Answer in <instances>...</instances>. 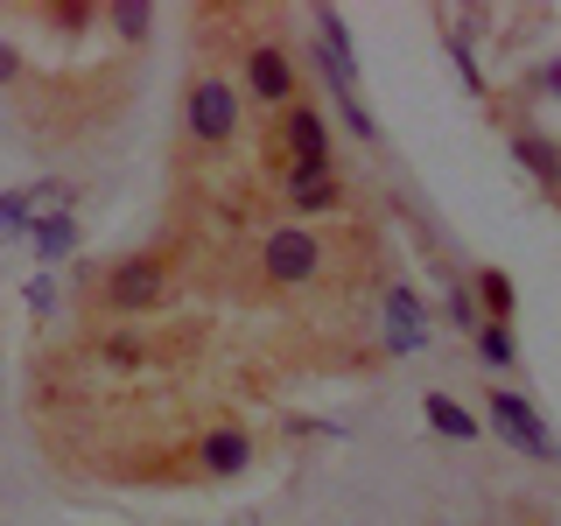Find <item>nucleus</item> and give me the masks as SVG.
I'll list each match as a JSON object with an SVG mask.
<instances>
[{"mask_svg": "<svg viewBox=\"0 0 561 526\" xmlns=\"http://www.w3.org/2000/svg\"><path fill=\"white\" fill-rule=\"evenodd\" d=\"M78 281H92L99 316H148L175 295V253L169 245H140V253H119L113 267H78Z\"/></svg>", "mask_w": 561, "mask_h": 526, "instance_id": "1", "label": "nucleus"}, {"mask_svg": "<svg viewBox=\"0 0 561 526\" xmlns=\"http://www.w3.org/2000/svg\"><path fill=\"white\" fill-rule=\"evenodd\" d=\"M274 155H280V190L295 183H323V175H344L337 169V134L323 119V99H288L274 113Z\"/></svg>", "mask_w": 561, "mask_h": 526, "instance_id": "2", "label": "nucleus"}, {"mask_svg": "<svg viewBox=\"0 0 561 526\" xmlns=\"http://www.w3.org/2000/svg\"><path fill=\"white\" fill-rule=\"evenodd\" d=\"M316 64H323L330 92H337V119L351 127V140L379 148V127H373V99H365V78H358V49H351V22L337 8H316Z\"/></svg>", "mask_w": 561, "mask_h": 526, "instance_id": "3", "label": "nucleus"}, {"mask_svg": "<svg viewBox=\"0 0 561 526\" xmlns=\"http://www.w3.org/2000/svg\"><path fill=\"white\" fill-rule=\"evenodd\" d=\"M245 127V99H239V78H225L218 64H204L197 78L183 84V134H190V148H204V155H225L239 140Z\"/></svg>", "mask_w": 561, "mask_h": 526, "instance_id": "4", "label": "nucleus"}, {"mask_svg": "<svg viewBox=\"0 0 561 526\" xmlns=\"http://www.w3.org/2000/svg\"><path fill=\"white\" fill-rule=\"evenodd\" d=\"M239 99L260 113H280L288 99H302V70H295V49L280 35H253L239 49Z\"/></svg>", "mask_w": 561, "mask_h": 526, "instance_id": "5", "label": "nucleus"}, {"mask_svg": "<svg viewBox=\"0 0 561 526\" xmlns=\"http://www.w3.org/2000/svg\"><path fill=\"white\" fill-rule=\"evenodd\" d=\"M260 274H267V288L295 295V288H316V281L330 274V245L309 232V225H274L267 239H260Z\"/></svg>", "mask_w": 561, "mask_h": 526, "instance_id": "6", "label": "nucleus"}, {"mask_svg": "<svg viewBox=\"0 0 561 526\" xmlns=\"http://www.w3.org/2000/svg\"><path fill=\"white\" fill-rule=\"evenodd\" d=\"M484 421H491V428H499L519 456H534V464H561L554 428L540 421V408L519 393V386H505V379H499V386H484Z\"/></svg>", "mask_w": 561, "mask_h": 526, "instance_id": "7", "label": "nucleus"}, {"mask_svg": "<svg viewBox=\"0 0 561 526\" xmlns=\"http://www.w3.org/2000/svg\"><path fill=\"white\" fill-rule=\"evenodd\" d=\"M253 456H260V443H253L245 428H204V435H197V464H190V478L232 484V478H245V470H253Z\"/></svg>", "mask_w": 561, "mask_h": 526, "instance_id": "8", "label": "nucleus"}, {"mask_svg": "<svg viewBox=\"0 0 561 526\" xmlns=\"http://www.w3.org/2000/svg\"><path fill=\"white\" fill-rule=\"evenodd\" d=\"M386 351H393V358L428 351V309H421V295L408 288V281H393V288H386Z\"/></svg>", "mask_w": 561, "mask_h": 526, "instance_id": "9", "label": "nucleus"}, {"mask_svg": "<svg viewBox=\"0 0 561 526\" xmlns=\"http://www.w3.org/2000/svg\"><path fill=\"white\" fill-rule=\"evenodd\" d=\"M505 140H513L519 169H526V175H534V183L561 204V140H554V134H540L534 119H513V127H505Z\"/></svg>", "mask_w": 561, "mask_h": 526, "instance_id": "10", "label": "nucleus"}, {"mask_svg": "<svg viewBox=\"0 0 561 526\" xmlns=\"http://www.w3.org/2000/svg\"><path fill=\"white\" fill-rule=\"evenodd\" d=\"M28 245H35V260H43V274H57L64 260H78V245H84V218H78V210H64V218H35Z\"/></svg>", "mask_w": 561, "mask_h": 526, "instance_id": "11", "label": "nucleus"}, {"mask_svg": "<svg viewBox=\"0 0 561 526\" xmlns=\"http://www.w3.org/2000/svg\"><path fill=\"white\" fill-rule=\"evenodd\" d=\"M421 421H428L443 443H484V421L470 414L463 400H449L443 386H428V393H421Z\"/></svg>", "mask_w": 561, "mask_h": 526, "instance_id": "12", "label": "nucleus"}, {"mask_svg": "<svg viewBox=\"0 0 561 526\" xmlns=\"http://www.w3.org/2000/svg\"><path fill=\"white\" fill-rule=\"evenodd\" d=\"M470 295H478L484 323H513V316H519V288H513L505 267H470Z\"/></svg>", "mask_w": 561, "mask_h": 526, "instance_id": "13", "label": "nucleus"}, {"mask_svg": "<svg viewBox=\"0 0 561 526\" xmlns=\"http://www.w3.org/2000/svg\"><path fill=\"white\" fill-rule=\"evenodd\" d=\"M280 204H288L295 218H330V210H344V204H351V183H344V175H323V183H295V190H280Z\"/></svg>", "mask_w": 561, "mask_h": 526, "instance_id": "14", "label": "nucleus"}, {"mask_svg": "<svg viewBox=\"0 0 561 526\" xmlns=\"http://www.w3.org/2000/svg\"><path fill=\"white\" fill-rule=\"evenodd\" d=\"M478 358L491 365L499 379H519V338H513V323H478Z\"/></svg>", "mask_w": 561, "mask_h": 526, "instance_id": "15", "label": "nucleus"}, {"mask_svg": "<svg viewBox=\"0 0 561 526\" xmlns=\"http://www.w3.org/2000/svg\"><path fill=\"white\" fill-rule=\"evenodd\" d=\"M28 190V218H64V210H78V183L70 175H35Z\"/></svg>", "mask_w": 561, "mask_h": 526, "instance_id": "16", "label": "nucleus"}, {"mask_svg": "<svg viewBox=\"0 0 561 526\" xmlns=\"http://www.w3.org/2000/svg\"><path fill=\"white\" fill-rule=\"evenodd\" d=\"M443 309H449V323L463 330V338H478L484 309H478V295H470V274H443Z\"/></svg>", "mask_w": 561, "mask_h": 526, "instance_id": "17", "label": "nucleus"}, {"mask_svg": "<svg viewBox=\"0 0 561 526\" xmlns=\"http://www.w3.org/2000/svg\"><path fill=\"white\" fill-rule=\"evenodd\" d=\"M99 22L113 28V35H127L134 49H148V35H154V8H140V0H119V8H105Z\"/></svg>", "mask_w": 561, "mask_h": 526, "instance_id": "18", "label": "nucleus"}, {"mask_svg": "<svg viewBox=\"0 0 561 526\" xmlns=\"http://www.w3.org/2000/svg\"><path fill=\"white\" fill-rule=\"evenodd\" d=\"M35 232L28 218V190H0V245H22Z\"/></svg>", "mask_w": 561, "mask_h": 526, "instance_id": "19", "label": "nucleus"}, {"mask_svg": "<svg viewBox=\"0 0 561 526\" xmlns=\"http://www.w3.org/2000/svg\"><path fill=\"white\" fill-rule=\"evenodd\" d=\"M449 64H456V78H463V92H470V99H484V92H491L484 70H478V49H470V35H463V28H449Z\"/></svg>", "mask_w": 561, "mask_h": 526, "instance_id": "20", "label": "nucleus"}, {"mask_svg": "<svg viewBox=\"0 0 561 526\" xmlns=\"http://www.w3.org/2000/svg\"><path fill=\"white\" fill-rule=\"evenodd\" d=\"M140 351H148L140 330H105V338H99V358L105 365H140Z\"/></svg>", "mask_w": 561, "mask_h": 526, "instance_id": "21", "label": "nucleus"}, {"mask_svg": "<svg viewBox=\"0 0 561 526\" xmlns=\"http://www.w3.org/2000/svg\"><path fill=\"white\" fill-rule=\"evenodd\" d=\"M526 99H548V105H561V49H554V57H540L534 70H526Z\"/></svg>", "mask_w": 561, "mask_h": 526, "instance_id": "22", "label": "nucleus"}, {"mask_svg": "<svg viewBox=\"0 0 561 526\" xmlns=\"http://www.w3.org/2000/svg\"><path fill=\"white\" fill-rule=\"evenodd\" d=\"M22 78H28V57H22V49L8 43V35H0V92H14Z\"/></svg>", "mask_w": 561, "mask_h": 526, "instance_id": "23", "label": "nucleus"}, {"mask_svg": "<svg viewBox=\"0 0 561 526\" xmlns=\"http://www.w3.org/2000/svg\"><path fill=\"white\" fill-rule=\"evenodd\" d=\"M28 309L43 316V323L57 316V281H49V274H35V281H28Z\"/></svg>", "mask_w": 561, "mask_h": 526, "instance_id": "24", "label": "nucleus"}, {"mask_svg": "<svg viewBox=\"0 0 561 526\" xmlns=\"http://www.w3.org/2000/svg\"><path fill=\"white\" fill-rule=\"evenodd\" d=\"M505 526H554V519L540 513L534 499H513V505H505Z\"/></svg>", "mask_w": 561, "mask_h": 526, "instance_id": "25", "label": "nucleus"}]
</instances>
